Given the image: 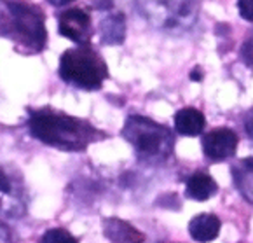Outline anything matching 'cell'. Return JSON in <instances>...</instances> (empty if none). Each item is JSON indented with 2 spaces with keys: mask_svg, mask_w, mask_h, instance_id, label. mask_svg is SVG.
<instances>
[{
  "mask_svg": "<svg viewBox=\"0 0 253 243\" xmlns=\"http://www.w3.org/2000/svg\"><path fill=\"white\" fill-rule=\"evenodd\" d=\"M26 126L32 137L39 142L67 152H81L93 142L105 139L103 131L96 130L87 121L52 109L30 110Z\"/></svg>",
  "mask_w": 253,
  "mask_h": 243,
  "instance_id": "1",
  "label": "cell"
},
{
  "mask_svg": "<svg viewBox=\"0 0 253 243\" xmlns=\"http://www.w3.org/2000/svg\"><path fill=\"white\" fill-rule=\"evenodd\" d=\"M0 37L23 54H37L45 48L44 12L28 0H0Z\"/></svg>",
  "mask_w": 253,
  "mask_h": 243,
  "instance_id": "2",
  "label": "cell"
},
{
  "mask_svg": "<svg viewBox=\"0 0 253 243\" xmlns=\"http://www.w3.org/2000/svg\"><path fill=\"white\" fill-rule=\"evenodd\" d=\"M123 137L134 149L138 161L147 166L166 163L173 154L175 137L164 124L145 116H129L123 128Z\"/></svg>",
  "mask_w": 253,
  "mask_h": 243,
  "instance_id": "3",
  "label": "cell"
},
{
  "mask_svg": "<svg viewBox=\"0 0 253 243\" xmlns=\"http://www.w3.org/2000/svg\"><path fill=\"white\" fill-rule=\"evenodd\" d=\"M149 25L169 35H182L199 18V0H134Z\"/></svg>",
  "mask_w": 253,
  "mask_h": 243,
  "instance_id": "4",
  "label": "cell"
},
{
  "mask_svg": "<svg viewBox=\"0 0 253 243\" xmlns=\"http://www.w3.org/2000/svg\"><path fill=\"white\" fill-rule=\"evenodd\" d=\"M60 77L65 83L84 91L101 90L108 68L105 60L89 44H81L63 52L60 60Z\"/></svg>",
  "mask_w": 253,
  "mask_h": 243,
  "instance_id": "5",
  "label": "cell"
},
{
  "mask_svg": "<svg viewBox=\"0 0 253 243\" xmlns=\"http://www.w3.org/2000/svg\"><path fill=\"white\" fill-rule=\"evenodd\" d=\"M28 210L23 175L14 166L0 165V217L21 219Z\"/></svg>",
  "mask_w": 253,
  "mask_h": 243,
  "instance_id": "6",
  "label": "cell"
},
{
  "mask_svg": "<svg viewBox=\"0 0 253 243\" xmlns=\"http://www.w3.org/2000/svg\"><path fill=\"white\" fill-rule=\"evenodd\" d=\"M58 30L65 39L75 42V44H89V39L93 35L91 16L77 7L63 11L58 19Z\"/></svg>",
  "mask_w": 253,
  "mask_h": 243,
  "instance_id": "7",
  "label": "cell"
},
{
  "mask_svg": "<svg viewBox=\"0 0 253 243\" xmlns=\"http://www.w3.org/2000/svg\"><path fill=\"white\" fill-rule=\"evenodd\" d=\"M203 152L211 161H225L238 150V133L231 128H218L203 137Z\"/></svg>",
  "mask_w": 253,
  "mask_h": 243,
  "instance_id": "8",
  "label": "cell"
},
{
  "mask_svg": "<svg viewBox=\"0 0 253 243\" xmlns=\"http://www.w3.org/2000/svg\"><path fill=\"white\" fill-rule=\"evenodd\" d=\"M103 235L112 243H147V235L123 219L112 217L103 221Z\"/></svg>",
  "mask_w": 253,
  "mask_h": 243,
  "instance_id": "9",
  "label": "cell"
},
{
  "mask_svg": "<svg viewBox=\"0 0 253 243\" xmlns=\"http://www.w3.org/2000/svg\"><path fill=\"white\" fill-rule=\"evenodd\" d=\"M100 39L107 46H119L126 39V18L123 12H108L100 21Z\"/></svg>",
  "mask_w": 253,
  "mask_h": 243,
  "instance_id": "10",
  "label": "cell"
},
{
  "mask_svg": "<svg viewBox=\"0 0 253 243\" xmlns=\"http://www.w3.org/2000/svg\"><path fill=\"white\" fill-rule=\"evenodd\" d=\"M220 219L213 213H199L189 222V233L196 242L208 243L218 236L220 233Z\"/></svg>",
  "mask_w": 253,
  "mask_h": 243,
  "instance_id": "11",
  "label": "cell"
},
{
  "mask_svg": "<svg viewBox=\"0 0 253 243\" xmlns=\"http://www.w3.org/2000/svg\"><path fill=\"white\" fill-rule=\"evenodd\" d=\"M206 126V119L201 110L194 109V107H185L180 109L175 114V128L183 137H198L203 133Z\"/></svg>",
  "mask_w": 253,
  "mask_h": 243,
  "instance_id": "12",
  "label": "cell"
},
{
  "mask_svg": "<svg viewBox=\"0 0 253 243\" xmlns=\"http://www.w3.org/2000/svg\"><path fill=\"white\" fill-rule=\"evenodd\" d=\"M216 191H218V186H216L215 179L210 173L198 172L190 175L189 180H187L185 193L194 201H206V199L213 198L216 194Z\"/></svg>",
  "mask_w": 253,
  "mask_h": 243,
  "instance_id": "13",
  "label": "cell"
},
{
  "mask_svg": "<svg viewBox=\"0 0 253 243\" xmlns=\"http://www.w3.org/2000/svg\"><path fill=\"white\" fill-rule=\"evenodd\" d=\"M232 177H234V186L243 194L246 201H253L252 193V157L239 161L238 165L232 166Z\"/></svg>",
  "mask_w": 253,
  "mask_h": 243,
  "instance_id": "14",
  "label": "cell"
},
{
  "mask_svg": "<svg viewBox=\"0 0 253 243\" xmlns=\"http://www.w3.org/2000/svg\"><path fill=\"white\" fill-rule=\"evenodd\" d=\"M41 243H79V240L72 233H68L67 229L54 228L42 235Z\"/></svg>",
  "mask_w": 253,
  "mask_h": 243,
  "instance_id": "15",
  "label": "cell"
},
{
  "mask_svg": "<svg viewBox=\"0 0 253 243\" xmlns=\"http://www.w3.org/2000/svg\"><path fill=\"white\" fill-rule=\"evenodd\" d=\"M238 9L239 14L246 21H252L253 19V0H238Z\"/></svg>",
  "mask_w": 253,
  "mask_h": 243,
  "instance_id": "16",
  "label": "cell"
},
{
  "mask_svg": "<svg viewBox=\"0 0 253 243\" xmlns=\"http://www.w3.org/2000/svg\"><path fill=\"white\" fill-rule=\"evenodd\" d=\"M243 60H245L246 67L252 68V39H248V41H245V44H243V52H241Z\"/></svg>",
  "mask_w": 253,
  "mask_h": 243,
  "instance_id": "17",
  "label": "cell"
},
{
  "mask_svg": "<svg viewBox=\"0 0 253 243\" xmlns=\"http://www.w3.org/2000/svg\"><path fill=\"white\" fill-rule=\"evenodd\" d=\"M0 243H14L11 229L5 224H2V222H0Z\"/></svg>",
  "mask_w": 253,
  "mask_h": 243,
  "instance_id": "18",
  "label": "cell"
},
{
  "mask_svg": "<svg viewBox=\"0 0 253 243\" xmlns=\"http://www.w3.org/2000/svg\"><path fill=\"white\" fill-rule=\"evenodd\" d=\"M93 5L100 11H105V9H112V2L110 0H94Z\"/></svg>",
  "mask_w": 253,
  "mask_h": 243,
  "instance_id": "19",
  "label": "cell"
},
{
  "mask_svg": "<svg viewBox=\"0 0 253 243\" xmlns=\"http://www.w3.org/2000/svg\"><path fill=\"white\" fill-rule=\"evenodd\" d=\"M190 79H192V81H201V79H203L201 68H199V67H196V68H194V70L190 72Z\"/></svg>",
  "mask_w": 253,
  "mask_h": 243,
  "instance_id": "20",
  "label": "cell"
},
{
  "mask_svg": "<svg viewBox=\"0 0 253 243\" xmlns=\"http://www.w3.org/2000/svg\"><path fill=\"white\" fill-rule=\"evenodd\" d=\"M74 0H49V4H52L54 7H63V5H68Z\"/></svg>",
  "mask_w": 253,
  "mask_h": 243,
  "instance_id": "21",
  "label": "cell"
},
{
  "mask_svg": "<svg viewBox=\"0 0 253 243\" xmlns=\"http://www.w3.org/2000/svg\"><path fill=\"white\" fill-rule=\"evenodd\" d=\"M246 133L250 135V139H252V112L248 114V116H246Z\"/></svg>",
  "mask_w": 253,
  "mask_h": 243,
  "instance_id": "22",
  "label": "cell"
}]
</instances>
